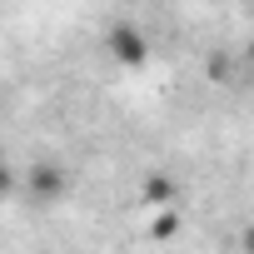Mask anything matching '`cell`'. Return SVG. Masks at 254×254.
I'll return each instance as SVG.
<instances>
[{
	"mask_svg": "<svg viewBox=\"0 0 254 254\" xmlns=\"http://www.w3.org/2000/svg\"><path fill=\"white\" fill-rule=\"evenodd\" d=\"M65 190H70L65 165H55V160H35V165L25 170V194H30L35 204H55V199H65Z\"/></svg>",
	"mask_w": 254,
	"mask_h": 254,
	"instance_id": "cell-1",
	"label": "cell"
},
{
	"mask_svg": "<svg viewBox=\"0 0 254 254\" xmlns=\"http://www.w3.org/2000/svg\"><path fill=\"white\" fill-rule=\"evenodd\" d=\"M105 50H110L120 65H145V60H150V40H145L135 25H125V20H120V25H110Z\"/></svg>",
	"mask_w": 254,
	"mask_h": 254,
	"instance_id": "cell-2",
	"label": "cell"
},
{
	"mask_svg": "<svg viewBox=\"0 0 254 254\" xmlns=\"http://www.w3.org/2000/svg\"><path fill=\"white\" fill-rule=\"evenodd\" d=\"M10 190H15V170H10V165H5V160H0V199H5V194H10Z\"/></svg>",
	"mask_w": 254,
	"mask_h": 254,
	"instance_id": "cell-3",
	"label": "cell"
},
{
	"mask_svg": "<svg viewBox=\"0 0 254 254\" xmlns=\"http://www.w3.org/2000/svg\"><path fill=\"white\" fill-rule=\"evenodd\" d=\"M244 254H254V224L244 229Z\"/></svg>",
	"mask_w": 254,
	"mask_h": 254,
	"instance_id": "cell-4",
	"label": "cell"
}]
</instances>
